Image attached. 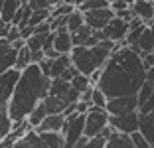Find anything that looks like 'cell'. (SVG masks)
Returning <instances> with one entry per match:
<instances>
[{"label": "cell", "instance_id": "6da1fadb", "mask_svg": "<svg viewBox=\"0 0 154 148\" xmlns=\"http://www.w3.org/2000/svg\"><path fill=\"white\" fill-rule=\"evenodd\" d=\"M146 83V67L142 55L131 49L127 44H119L115 54L105 63L101 79L97 83L107 99L138 95Z\"/></svg>", "mask_w": 154, "mask_h": 148}, {"label": "cell", "instance_id": "7a4b0ae2", "mask_svg": "<svg viewBox=\"0 0 154 148\" xmlns=\"http://www.w3.org/2000/svg\"><path fill=\"white\" fill-rule=\"evenodd\" d=\"M50 87H51V79L42 73L40 65L32 63L28 69H24L8 105L12 122L28 121V117L34 113V109L50 95Z\"/></svg>", "mask_w": 154, "mask_h": 148}, {"label": "cell", "instance_id": "3957f363", "mask_svg": "<svg viewBox=\"0 0 154 148\" xmlns=\"http://www.w3.org/2000/svg\"><path fill=\"white\" fill-rule=\"evenodd\" d=\"M119 48V44L105 40L95 48H73L71 51V63L73 67H77V71L81 75L91 77V73H95L97 69H103L105 63L109 61V57L115 54V49Z\"/></svg>", "mask_w": 154, "mask_h": 148}, {"label": "cell", "instance_id": "277c9868", "mask_svg": "<svg viewBox=\"0 0 154 148\" xmlns=\"http://www.w3.org/2000/svg\"><path fill=\"white\" fill-rule=\"evenodd\" d=\"M109 121H111V115L107 113V109L91 107L89 113L85 115V136L87 138L101 136V132L109 126Z\"/></svg>", "mask_w": 154, "mask_h": 148}, {"label": "cell", "instance_id": "5b68a950", "mask_svg": "<svg viewBox=\"0 0 154 148\" xmlns=\"http://www.w3.org/2000/svg\"><path fill=\"white\" fill-rule=\"evenodd\" d=\"M61 134L65 138V148H73L85 136V115H73V117L65 119Z\"/></svg>", "mask_w": 154, "mask_h": 148}, {"label": "cell", "instance_id": "8992f818", "mask_svg": "<svg viewBox=\"0 0 154 148\" xmlns=\"http://www.w3.org/2000/svg\"><path fill=\"white\" fill-rule=\"evenodd\" d=\"M136 111H138V99H136V95L109 99V103H107V113H109L111 117H122V115L136 113Z\"/></svg>", "mask_w": 154, "mask_h": 148}, {"label": "cell", "instance_id": "52a82bcc", "mask_svg": "<svg viewBox=\"0 0 154 148\" xmlns=\"http://www.w3.org/2000/svg\"><path fill=\"white\" fill-rule=\"evenodd\" d=\"M138 121H140V115H138V111H136V113L122 115V117H111L109 125L113 126L117 132L131 136V134H134V132H138Z\"/></svg>", "mask_w": 154, "mask_h": 148}, {"label": "cell", "instance_id": "ba28073f", "mask_svg": "<svg viewBox=\"0 0 154 148\" xmlns=\"http://www.w3.org/2000/svg\"><path fill=\"white\" fill-rule=\"evenodd\" d=\"M115 18V12L111 8L103 10H93V12H85V24L95 32H103L105 28L111 24V20Z\"/></svg>", "mask_w": 154, "mask_h": 148}, {"label": "cell", "instance_id": "9c48e42d", "mask_svg": "<svg viewBox=\"0 0 154 148\" xmlns=\"http://www.w3.org/2000/svg\"><path fill=\"white\" fill-rule=\"evenodd\" d=\"M103 32H105V36H107V40H109V42H115V44H125L128 32H131V26H128V22H125V20H121V18L115 16V18L111 20V24L105 28Z\"/></svg>", "mask_w": 154, "mask_h": 148}, {"label": "cell", "instance_id": "30bf717a", "mask_svg": "<svg viewBox=\"0 0 154 148\" xmlns=\"http://www.w3.org/2000/svg\"><path fill=\"white\" fill-rule=\"evenodd\" d=\"M55 34V42H54V49L57 51L59 55H69L73 51V36L67 28H61V30L54 32Z\"/></svg>", "mask_w": 154, "mask_h": 148}, {"label": "cell", "instance_id": "8fae6325", "mask_svg": "<svg viewBox=\"0 0 154 148\" xmlns=\"http://www.w3.org/2000/svg\"><path fill=\"white\" fill-rule=\"evenodd\" d=\"M131 10L136 18H140L146 26L154 20V0H136L134 4L131 6Z\"/></svg>", "mask_w": 154, "mask_h": 148}, {"label": "cell", "instance_id": "7c38bea8", "mask_svg": "<svg viewBox=\"0 0 154 148\" xmlns=\"http://www.w3.org/2000/svg\"><path fill=\"white\" fill-rule=\"evenodd\" d=\"M63 126H65L63 115H50V117H45V121L36 128V132L38 134H42V132H61Z\"/></svg>", "mask_w": 154, "mask_h": 148}, {"label": "cell", "instance_id": "4fadbf2b", "mask_svg": "<svg viewBox=\"0 0 154 148\" xmlns=\"http://www.w3.org/2000/svg\"><path fill=\"white\" fill-rule=\"evenodd\" d=\"M71 54L69 55H59L57 59H50V79H57L63 75L67 67H71Z\"/></svg>", "mask_w": 154, "mask_h": 148}, {"label": "cell", "instance_id": "5bb4252c", "mask_svg": "<svg viewBox=\"0 0 154 148\" xmlns=\"http://www.w3.org/2000/svg\"><path fill=\"white\" fill-rule=\"evenodd\" d=\"M138 49H140V55L154 54V24H148L144 28L140 40H138Z\"/></svg>", "mask_w": 154, "mask_h": 148}, {"label": "cell", "instance_id": "9a60e30c", "mask_svg": "<svg viewBox=\"0 0 154 148\" xmlns=\"http://www.w3.org/2000/svg\"><path fill=\"white\" fill-rule=\"evenodd\" d=\"M14 148H45V144H44V140H42V136L32 128L14 144Z\"/></svg>", "mask_w": 154, "mask_h": 148}, {"label": "cell", "instance_id": "2e32d148", "mask_svg": "<svg viewBox=\"0 0 154 148\" xmlns=\"http://www.w3.org/2000/svg\"><path fill=\"white\" fill-rule=\"evenodd\" d=\"M138 132L154 146V113H150V115H140Z\"/></svg>", "mask_w": 154, "mask_h": 148}, {"label": "cell", "instance_id": "e0dca14e", "mask_svg": "<svg viewBox=\"0 0 154 148\" xmlns=\"http://www.w3.org/2000/svg\"><path fill=\"white\" fill-rule=\"evenodd\" d=\"M22 0H4V6H2V16L0 20L6 24H14V18H16V14L20 12L22 8Z\"/></svg>", "mask_w": 154, "mask_h": 148}, {"label": "cell", "instance_id": "ac0fdd59", "mask_svg": "<svg viewBox=\"0 0 154 148\" xmlns=\"http://www.w3.org/2000/svg\"><path fill=\"white\" fill-rule=\"evenodd\" d=\"M71 91V83L63 79H51V87H50V97H57V99H65L67 93Z\"/></svg>", "mask_w": 154, "mask_h": 148}, {"label": "cell", "instance_id": "d6986e66", "mask_svg": "<svg viewBox=\"0 0 154 148\" xmlns=\"http://www.w3.org/2000/svg\"><path fill=\"white\" fill-rule=\"evenodd\" d=\"M105 148H134V144H132V138L128 134L115 132V134L107 140V146Z\"/></svg>", "mask_w": 154, "mask_h": 148}, {"label": "cell", "instance_id": "ffe728a7", "mask_svg": "<svg viewBox=\"0 0 154 148\" xmlns=\"http://www.w3.org/2000/svg\"><path fill=\"white\" fill-rule=\"evenodd\" d=\"M40 136L45 148H65V138L61 132H42Z\"/></svg>", "mask_w": 154, "mask_h": 148}, {"label": "cell", "instance_id": "44dd1931", "mask_svg": "<svg viewBox=\"0 0 154 148\" xmlns=\"http://www.w3.org/2000/svg\"><path fill=\"white\" fill-rule=\"evenodd\" d=\"M93 34H95V30H91V28L85 24V26L79 28L75 34H71V36H73V45H75V48H79V45H83V48H85L87 42L93 38Z\"/></svg>", "mask_w": 154, "mask_h": 148}, {"label": "cell", "instance_id": "7402d4cb", "mask_svg": "<svg viewBox=\"0 0 154 148\" xmlns=\"http://www.w3.org/2000/svg\"><path fill=\"white\" fill-rule=\"evenodd\" d=\"M83 26H85V14H83L81 10H75V12H71L67 16V30L71 32V34H75V32Z\"/></svg>", "mask_w": 154, "mask_h": 148}, {"label": "cell", "instance_id": "603a6c76", "mask_svg": "<svg viewBox=\"0 0 154 148\" xmlns=\"http://www.w3.org/2000/svg\"><path fill=\"white\" fill-rule=\"evenodd\" d=\"M45 117H50V115H48V111H45L44 103H40V105H38L36 109H34V113H32V115L28 117V122H30V126H32V128L36 130L38 126H40L42 122L45 121Z\"/></svg>", "mask_w": 154, "mask_h": 148}, {"label": "cell", "instance_id": "cb8c5ba5", "mask_svg": "<svg viewBox=\"0 0 154 148\" xmlns=\"http://www.w3.org/2000/svg\"><path fill=\"white\" fill-rule=\"evenodd\" d=\"M45 38H48V34H34V36L26 42V48L30 49L32 54H36V51H44Z\"/></svg>", "mask_w": 154, "mask_h": 148}, {"label": "cell", "instance_id": "d4e9b609", "mask_svg": "<svg viewBox=\"0 0 154 148\" xmlns=\"http://www.w3.org/2000/svg\"><path fill=\"white\" fill-rule=\"evenodd\" d=\"M103 8H111V2H107V0H87V2H83L81 6L77 10H81L83 14L85 12H93V10H103Z\"/></svg>", "mask_w": 154, "mask_h": 148}, {"label": "cell", "instance_id": "484cf974", "mask_svg": "<svg viewBox=\"0 0 154 148\" xmlns=\"http://www.w3.org/2000/svg\"><path fill=\"white\" fill-rule=\"evenodd\" d=\"M30 65H32V51L28 48L20 49L18 51V61H16V69H18V71H24V69H28Z\"/></svg>", "mask_w": 154, "mask_h": 148}, {"label": "cell", "instance_id": "4316f807", "mask_svg": "<svg viewBox=\"0 0 154 148\" xmlns=\"http://www.w3.org/2000/svg\"><path fill=\"white\" fill-rule=\"evenodd\" d=\"M12 126H14V122H12V119H10V113L0 115V142L12 132Z\"/></svg>", "mask_w": 154, "mask_h": 148}, {"label": "cell", "instance_id": "83f0119b", "mask_svg": "<svg viewBox=\"0 0 154 148\" xmlns=\"http://www.w3.org/2000/svg\"><path fill=\"white\" fill-rule=\"evenodd\" d=\"M154 97V83H148L146 81L144 85H142V89L138 91V95H136V99H138V107H142V105L148 101V99Z\"/></svg>", "mask_w": 154, "mask_h": 148}, {"label": "cell", "instance_id": "f1b7e54d", "mask_svg": "<svg viewBox=\"0 0 154 148\" xmlns=\"http://www.w3.org/2000/svg\"><path fill=\"white\" fill-rule=\"evenodd\" d=\"M71 87H73V89H77L79 93L83 95L87 89H91L93 85H91V79H89V77H87V75H81V73H79V75H77L75 79L71 81Z\"/></svg>", "mask_w": 154, "mask_h": 148}, {"label": "cell", "instance_id": "f546056e", "mask_svg": "<svg viewBox=\"0 0 154 148\" xmlns=\"http://www.w3.org/2000/svg\"><path fill=\"white\" fill-rule=\"evenodd\" d=\"M107 103H109V99L105 97V93L95 87L93 89V99H91V107H99V109H107Z\"/></svg>", "mask_w": 154, "mask_h": 148}, {"label": "cell", "instance_id": "4dcf8cb0", "mask_svg": "<svg viewBox=\"0 0 154 148\" xmlns=\"http://www.w3.org/2000/svg\"><path fill=\"white\" fill-rule=\"evenodd\" d=\"M75 6H69V4H59L55 8H51V18H63V16H69L71 12H75Z\"/></svg>", "mask_w": 154, "mask_h": 148}, {"label": "cell", "instance_id": "1f68e13d", "mask_svg": "<svg viewBox=\"0 0 154 148\" xmlns=\"http://www.w3.org/2000/svg\"><path fill=\"white\" fill-rule=\"evenodd\" d=\"M132 138V144H134V148H154L152 144L148 142V140L144 138V136L140 134V132H134V134H131Z\"/></svg>", "mask_w": 154, "mask_h": 148}, {"label": "cell", "instance_id": "d6a6232c", "mask_svg": "<svg viewBox=\"0 0 154 148\" xmlns=\"http://www.w3.org/2000/svg\"><path fill=\"white\" fill-rule=\"evenodd\" d=\"M28 6H30L34 12H40V10H50V2H48V0H28Z\"/></svg>", "mask_w": 154, "mask_h": 148}, {"label": "cell", "instance_id": "836d02e7", "mask_svg": "<svg viewBox=\"0 0 154 148\" xmlns=\"http://www.w3.org/2000/svg\"><path fill=\"white\" fill-rule=\"evenodd\" d=\"M105 146H107V138L95 136V138H89V142H87L85 148H105Z\"/></svg>", "mask_w": 154, "mask_h": 148}, {"label": "cell", "instance_id": "e575fe53", "mask_svg": "<svg viewBox=\"0 0 154 148\" xmlns=\"http://www.w3.org/2000/svg\"><path fill=\"white\" fill-rule=\"evenodd\" d=\"M18 40H22V36H20V28L12 26L10 32H8V36H6V42H8V44H14V42H18Z\"/></svg>", "mask_w": 154, "mask_h": 148}, {"label": "cell", "instance_id": "d590c367", "mask_svg": "<svg viewBox=\"0 0 154 148\" xmlns=\"http://www.w3.org/2000/svg\"><path fill=\"white\" fill-rule=\"evenodd\" d=\"M10 28H12V24H6V22H2V20H0V40H6Z\"/></svg>", "mask_w": 154, "mask_h": 148}, {"label": "cell", "instance_id": "8d00e7d4", "mask_svg": "<svg viewBox=\"0 0 154 148\" xmlns=\"http://www.w3.org/2000/svg\"><path fill=\"white\" fill-rule=\"evenodd\" d=\"M128 8H131V4H125V2H113V4H111V10H113L115 14L122 12V10H128Z\"/></svg>", "mask_w": 154, "mask_h": 148}, {"label": "cell", "instance_id": "74e56055", "mask_svg": "<svg viewBox=\"0 0 154 148\" xmlns=\"http://www.w3.org/2000/svg\"><path fill=\"white\" fill-rule=\"evenodd\" d=\"M10 48H12V44H8L6 40H0V59H2V55H4Z\"/></svg>", "mask_w": 154, "mask_h": 148}, {"label": "cell", "instance_id": "f35d334b", "mask_svg": "<svg viewBox=\"0 0 154 148\" xmlns=\"http://www.w3.org/2000/svg\"><path fill=\"white\" fill-rule=\"evenodd\" d=\"M146 81H148V83H154V67H150L148 71H146Z\"/></svg>", "mask_w": 154, "mask_h": 148}, {"label": "cell", "instance_id": "ab89813d", "mask_svg": "<svg viewBox=\"0 0 154 148\" xmlns=\"http://www.w3.org/2000/svg\"><path fill=\"white\" fill-rule=\"evenodd\" d=\"M48 2H50V10H51V8H55V6H59V4H63L65 0H48Z\"/></svg>", "mask_w": 154, "mask_h": 148}, {"label": "cell", "instance_id": "60d3db41", "mask_svg": "<svg viewBox=\"0 0 154 148\" xmlns=\"http://www.w3.org/2000/svg\"><path fill=\"white\" fill-rule=\"evenodd\" d=\"M107 2H111V4H113V2H125V4H134V2H136V0H107Z\"/></svg>", "mask_w": 154, "mask_h": 148}, {"label": "cell", "instance_id": "b9f144b4", "mask_svg": "<svg viewBox=\"0 0 154 148\" xmlns=\"http://www.w3.org/2000/svg\"><path fill=\"white\" fill-rule=\"evenodd\" d=\"M65 4H69V6H75V8H77V0H65Z\"/></svg>", "mask_w": 154, "mask_h": 148}, {"label": "cell", "instance_id": "7bdbcfd3", "mask_svg": "<svg viewBox=\"0 0 154 148\" xmlns=\"http://www.w3.org/2000/svg\"><path fill=\"white\" fill-rule=\"evenodd\" d=\"M2 6H4V0H0V16H2Z\"/></svg>", "mask_w": 154, "mask_h": 148}]
</instances>
